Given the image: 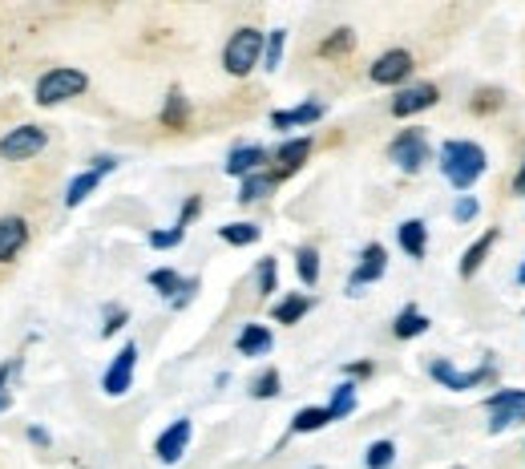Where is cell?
<instances>
[{"label": "cell", "instance_id": "1", "mask_svg": "<svg viewBox=\"0 0 525 469\" xmlns=\"http://www.w3.org/2000/svg\"><path fill=\"white\" fill-rule=\"evenodd\" d=\"M441 174L457 186V191H469V186L485 174V150L477 142H445L441 146Z\"/></svg>", "mask_w": 525, "mask_h": 469}, {"label": "cell", "instance_id": "2", "mask_svg": "<svg viewBox=\"0 0 525 469\" xmlns=\"http://www.w3.org/2000/svg\"><path fill=\"white\" fill-rule=\"evenodd\" d=\"M89 89V77L81 69H69V65H57L49 69L41 81H37V106H61L69 98H81Z\"/></svg>", "mask_w": 525, "mask_h": 469}, {"label": "cell", "instance_id": "3", "mask_svg": "<svg viewBox=\"0 0 525 469\" xmlns=\"http://www.w3.org/2000/svg\"><path fill=\"white\" fill-rule=\"evenodd\" d=\"M263 61V33L259 29H235L223 49V69L231 77H247Z\"/></svg>", "mask_w": 525, "mask_h": 469}, {"label": "cell", "instance_id": "4", "mask_svg": "<svg viewBox=\"0 0 525 469\" xmlns=\"http://www.w3.org/2000/svg\"><path fill=\"white\" fill-rule=\"evenodd\" d=\"M45 142H49V134L41 126H17V130H9L5 138H0V158L5 162H29L45 150Z\"/></svg>", "mask_w": 525, "mask_h": 469}, {"label": "cell", "instance_id": "5", "mask_svg": "<svg viewBox=\"0 0 525 469\" xmlns=\"http://www.w3.org/2000/svg\"><path fill=\"white\" fill-rule=\"evenodd\" d=\"M388 158H392L404 174H416L420 166L429 162V142H425V130H404V134L388 146Z\"/></svg>", "mask_w": 525, "mask_h": 469}, {"label": "cell", "instance_id": "6", "mask_svg": "<svg viewBox=\"0 0 525 469\" xmlns=\"http://www.w3.org/2000/svg\"><path fill=\"white\" fill-rule=\"evenodd\" d=\"M489 413H493L489 433H505V429L521 425V421H525V393H521V389L493 393V397H489Z\"/></svg>", "mask_w": 525, "mask_h": 469}, {"label": "cell", "instance_id": "7", "mask_svg": "<svg viewBox=\"0 0 525 469\" xmlns=\"http://www.w3.org/2000/svg\"><path fill=\"white\" fill-rule=\"evenodd\" d=\"M134 364H138V344H126V348L114 356V364L105 368V377H101L105 397H126V393H130V385H134Z\"/></svg>", "mask_w": 525, "mask_h": 469}, {"label": "cell", "instance_id": "8", "mask_svg": "<svg viewBox=\"0 0 525 469\" xmlns=\"http://www.w3.org/2000/svg\"><path fill=\"white\" fill-rule=\"evenodd\" d=\"M437 98H441V89H437L433 81L408 85V89H400L396 98H392V114H396V118H412V114H420V110H433Z\"/></svg>", "mask_w": 525, "mask_h": 469}, {"label": "cell", "instance_id": "9", "mask_svg": "<svg viewBox=\"0 0 525 469\" xmlns=\"http://www.w3.org/2000/svg\"><path fill=\"white\" fill-rule=\"evenodd\" d=\"M384 267H388V251H384L380 243H368L364 255H360V263H356V271H352V279H348V292L360 296V288H364V284H376V279L384 275Z\"/></svg>", "mask_w": 525, "mask_h": 469}, {"label": "cell", "instance_id": "10", "mask_svg": "<svg viewBox=\"0 0 525 469\" xmlns=\"http://www.w3.org/2000/svg\"><path fill=\"white\" fill-rule=\"evenodd\" d=\"M429 372H433V381H441L445 389H453V393H465V389H477L489 372H493V364H485L481 372H457L449 360H433L429 364Z\"/></svg>", "mask_w": 525, "mask_h": 469}, {"label": "cell", "instance_id": "11", "mask_svg": "<svg viewBox=\"0 0 525 469\" xmlns=\"http://www.w3.org/2000/svg\"><path fill=\"white\" fill-rule=\"evenodd\" d=\"M408 73H412V53H404V49H388L372 65V81L376 85H400Z\"/></svg>", "mask_w": 525, "mask_h": 469}, {"label": "cell", "instance_id": "12", "mask_svg": "<svg viewBox=\"0 0 525 469\" xmlns=\"http://www.w3.org/2000/svg\"><path fill=\"white\" fill-rule=\"evenodd\" d=\"M29 243V223L21 215H5L0 219V263H13Z\"/></svg>", "mask_w": 525, "mask_h": 469}, {"label": "cell", "instance_id": "13", "mask_svg": "<svg viewBox=\"0 0 525 469\" xmlns=\"http://www.w3.org/2000/svg\"><path fill=\"white\" fill-rule=\"evenodd\" d=\"M190 421H174L158 441H154V453H158V461L162 465H174V461H182V453H186V445H190Z\"/></svg>", "mask_w": 525, "mask_h": 469}, {"label": "cell", "instance_id": "14", "mask_svg": "<svg viewBox=\"0 0 525 469\" xmlns=\"http://www.w3.org/2000/svg\"><path fill=\"white\" fill-rule=\"evenodd\" d=\"M324 118V102H303L295 110H275L271 114V126L275 130H291V126H315Z\"/></svg>", "mask_w": 525, "mask_h": 469}, {"label": "cell", "instance_id": "15", "mask_svg": "<svg viewBox=\"0 0 525 469\" xmlns=\"http://www.w3.org/2000/svg\"><path fill=\"white\" fill-rule=\"evenodd\" d=\"M396 239H400V247H404L412 259H425V251H429V227L420 223V219H404V223L396 227Z\"/></svg>", "mask_w": 525, "mask_h": 469}, {"label": "cell", "instance_id": "16", "mask_svg": "<svg viewBox=\"0 0 525 469\" xmlns=\"http://www.w3.org/2000/svg\"><path fill=\"white\" fill-rule=\"evenodd\" d=\"M307 154H311V138H291V142H283V146H279V154H275V162H279L275 178L295 174V170L307 162Z\"/></svg>", "mask_w": 525, "mask_h": 469}, {"label": "cell", "instance_id": "17", "mask_svg": "<svg viewBox=\"0 0 525 469\" xmlns=\"http://www.w3.org/2000/svg\"><path fill=\"white\" fill-rule=\"evenodd\" d=\"M263 158H267L263 146H235L231 158H227V174H235V178H251V174H259V162H263Z\"/></svg>", "mask_w": 525, "mask_h": 469}, {"label": "cell", "instance_id": "18", "mask_svg": "<svg viewBox=\"0 0 525 469\" xmlns=\"http://www.w3.org/2000/svg\"><path fill=\"white\" fill-rule=\"evenodd\" d=\"M271 332L263 328V324H247L243 332H239V356H267L271 352Z\"/></svg>", "mask_w": 525, "mask_h": 469}, {"label": "cell", "instance_id": "19", "mask_svg": "<svg viewBox=\"0 0 525 469\" xmlns=\"http://www.w3.org/2000/svg\"><path fill=\"white\" fill-rule=\"evenodd\" d=\"M101 186V174L97 170H85V174H77L73 182H69V191H65V207H81L93 191Z\"/></svg>", "mask_w": 525, "mask_h": 469}, {"label": "cell", "instance_id": "20", "mask_svg": "<svg viewBox=\"0 0 525 469\" xmlns=\"http://www.w3.org/2000/svg\"><path fill=\"white\" fill-rule=\"evenodd\" d=\"M493 243H497V231H485V235H481V239L465 251V259H461V275H465V279H473V275H477V267L485 263V255H489V247H493Z\"/></svg>", "mask_w": 525, "mask_h": 469}, {"label": "cell", "instance_id": "21", "mask_svg": "<svg viewBox=\"0 0 525 469\" xmlns=\"http://www.w3.org/2000/svg\"><path fill=\"white\" fill-rule=\"evenodd\" d=\"M392 332H396L400 340H412V336H420V332H429V316H425V312H416V308H404V312L396 316Z\"/></svg>", "mask_w": 525, "mask_h": 469}, {"label": "cell", "instance_id": "22", "mask_svg": "<svg viewBox=\"0 0 525 469\" xmlns=\"http://www.w3.org/2000/svg\"><path fill=\"white\" fill-rule=\"evenodd\" d=\"M275 174H251V178H243V191H239V203H259V199H267L271 191H275Z\"/></svg>", "mask_w": 525, "mask_h": 469}, {"label": "cell", "instance_id": "23", "mask_svg": "<svg viewBox=\"0 0 525 469\" xmlns=\"http://www.w3.org/2000/svg\"><path fill=\"white\" fill-rule=\"evenodd\" d=\"M186 118H190V106H186V98H182V89H170V93H166V110H162V126L182 130Z\"/></svg>", "mask_w": 525, "mask_h": 469}, {"label": "cell", "instance_id": "24", "mask_svg": "<svg viewBox=\"0 0 525 469\" xmlns=\"http://www.w3.org/2000/svg\"><path fill=\"white\" fill-rule=\"evenodd\" d=\"M307 312H311V296H283L275 304V320L279 324H299Z\"/></svg>", "mask_w": 525, "mask_h": 469}, {"label": "cell", "instance_id": "25", "mask_svg": "<svg viewBox=\"0 0 525 469\" xmlns=\"http://www.w3.org/2000/svg\"><path fill=\"white\" fill-rule=\"evenodd\" d=\"M295 271H299V279H303L307 288H315V284H320V251H315V247H299Z\"/></svg>", "mask_w": 525, "mask_h": 469}, {"label": "cell", "instance_id": "26", "mask_svg": "<svg viewBox=\"0 0 525 469\" xmlns=\"http://www.w3.org/2000/svg\"><path fill=\"white\" fill-rule=\"evenodd\" d=\"M219 235H223V243H231V247H251V243H259V227L255 223H227V227H219Z\"/></svg>", "mask_w": 525, "mask_h": 469}, {"label": "cell", "instance_id": "27", "mask_svg": "<svg viewBox=\"0 0 525 469\" xmlns=\"http://www.w3.org/2000/svg\"><path fill=\"white\" fill-rule=\"evenodd\" d=\"M324 425H332L328 409H299L295 421H291V433H315V429H324Z\"/></svg>", "mask_w": 525, "mask_h": 469}, {"label": "cell", "instance_id": "28", "mask_svg": "<svg viewBox=\"0 0 525 469\" xmlns=\"http://www.w3.org/2000/svg\"><path fill=\"white\" fill-rule=\"evenodd\" d=\"M352 49H356V33H352V29H336L332 37H324L320 57H344V53H352Z\"/></svg>", "mask_w": 525, "mask_h": 469}, {"label": "cell", "instance_id": "29", "mask_svg": "<svg viewBox=\"0 0 525 469\" xmlns=\"http://www.w3.org/2000/svg\"><path fill=\"white\" fill-rule=\"evenodd\" d=\"M352 409H356V385L348 381V385H340V389L332 393V405H328V413H332V421H344Z\"/></svg>", "mask_w": 525, "mask_h": 469}, {"label": "cell", "instance_id": "30", "mask_svg": "<svg viewBox=\"0 0 525 469\" xmlns=\"http://www.w3.org/2000/svg\"><path fill=\"white\" fill-rule=\"evenodd\" d=\"M283 45H287V33L271 29V37L263 41V69H279L283 65Z\"/></svg>", "mask_w": 525, "mask_h": 469}, {"label": "cell", "instance_id": "31", "mask_svg": "<svg viewBox=\"0 0 525 469\" xmlns=\"http://www.w3.org/2000/svg\"><path fill=\"white\" fill-rule=\"evenodd\" d=\"M392 461H396V445L392 441H372L368 445V457H364L368 469H392Z\"/></svg>", "mask_w": 525, "mask_h": 469}, {"label": "cell", "instance_id": "32", "mask_svg": "<svg viewBox=\"0 0 525 469\" xmlns=\"http://www.w3.org/2000/svg\"><path fill=\"white\" fill-rule=\"evenodd\" d=\"M275 393H279V372H275V368H267V372H263V377H259V381L251 385V397H259V401H267V397H275Z\"/></svg>", "mask_w": 525, "mask_h": 469}, {"label": "cell", "instance_id": "33", "mask_svg": "<svg viewBox=\"0 0 525 469\" xmlns=\"http://www.w3.org/2000/svg\"><path fill=\"white\" fill-rule=\"evenodd\" d=\"M469 110H473V114H493V110H501V89H481Z\"/></svg>", "mask_w": 525, "mask_h": 469}, {"label": "cell", "instance_id": "34", "mask_svg": "<svg viewBox=\"0 0 525 469\" xmlns=\"http://www.w3.org/2000/svg\"><path fill=\"white\" fill-rule=\"evenodd\" d=\"M182 235H186L182 227H170V231H150V247H154V251H166V247H178V243H182Z\"/></svg>", "mask_w": 525, "mask_h": 469}, {"label": "cell", "instance_id": "35", "mask_svg": "<svg viewBox=\"0 0 525 469\" xmlns=\"http://www.w3.org/2000/svg\"><path fill=\"white\" fill-rule=\"evenodd\" d=\"M259 292L263 296L275 292V259H259Z\"/></svg>", "mask_w": 525, "mask_h": 469}, {"label": "cell", "instance_id": "36", "mask_svg": "<svg viewBox=\"0 0 525 469\" xmlns=\"http://www.w3.org/2000/svg\"><path fill=\"white\" fill-rule=\"evenodd\" d=\"M122 324H126V308H110L105 312V324H101V336H114Z\"/></svg>", "mask_w": 525, "mask_h": 469}, {"label": "cell", "instance_id": "37", "mask_svg": "<svg viewBox=\"0 0 525 469\" xmlns=\"http://www.w3.org/2000/svg\"><path fill=\"white\" fill-rule=\"evenodd\" d=\"M453 219H457V223H473V219H477V199L465 195V199L453 207Z\"/></svg>", "mask_w": 525, "mask_h": 469}, {"label": "cell", "instance_id": "38", "mask_svg": "<svg viewBox=\"0 0 525 469\" xmlns=\"http://www.w3.org/2000/svg\"><path fill=\"white\" fill-rule=\"evenodd\" d=\"M198 207H202L198 199H186V207H182V215H178V223H174V227H182V231H186V223L198 215Z\"/></svg>", "mask_w": 525, "mask_h": 469}, {"label": "cell", "instance_id": "39", "mask_svg": "<svg viewBox=\"0 0 525 469\" xmlns=\"http://www.w3.org/2000/svg\"><path fill=\"white\" fill-rule=\"evenodd\" d=\"M114 166H118V158H110V154H97L89 170H97V174H105V170H114Z\"/></svg>", "mask_w": 525, "mask_h": 469}, {"label": "cell", "instance_id": "40", "mask_svg": "<svg viewBox=\"0 0 525 469\" xmlns=\"http://www.w3.org/2000/svg\"><path fill=\"white\" fill-rule=\"evenodd\" d=\"M344 372H352V377H368V372H372V364H368V360H360V364H348Z\"/></svg>", "mask_w": 525, "mask_h": 469}, {"label": "cell", "instance_id": "41", "mask_svg": "<svg viewBox=\"0 0 525 469\" xmlns=\"http://www.w3.org/2000/svg\"><path fill=\"white\" fill-rule=\"evenodd\" d=\"M513 195H525V162H521V174L513 178Z\"/></svg>", "mask_w": 525, "mask_h": 469}, {"label": "cell", "instance_id": "42", "mask_svg": "<svg viewBox=\"0 0 525 469\" xmlns=\"http://www.w3.org/2000/svg\"><path fill=\"white\" fill-rule=\"evenodd\" d=\"M29 441H37V445H49V433H45V429H29Z\"/></svg>", "mask_w": 525, "mask_h": 469}, {"label": "cell", "instance_id": "43", "mask_svg": "<svg viewBox=\"0 0 525 469\" xmlns=\"http://www.w3.org/2000/svg\"><path fill=\"white\" fill-rule=\"evenodd\" d=\"M9 409H13V393H9V397H0V413H9Z\"/></svg>", "mask_w": 525, "mask_h": 469}, {"label": "cell", "instance_id": "44", "mask_svg": "<svg viewBox=\"0 0 525 469\" xmlns=\"http://www.w3.org/2000/svg\"><path fill=\"white\" fill-rule=\"evenodd\" d=\"M517 284H525V263H521V271H517Z\"/></svg>", "mask_w": 525, "mask_h": 469}, {"label": "cell", "instance_id": "45", "mask_svg": "<svg viewBox=\"0 0 525 469\" xmlns=\"http://www.w3.org/2000/svg\"><path fill=\"white\" fill-rule=\"evenodd\" d=\"M457 469H461V465H457Z\"/></svg>", "mask_w": 525, "mask_h": 469}]
</instances>
